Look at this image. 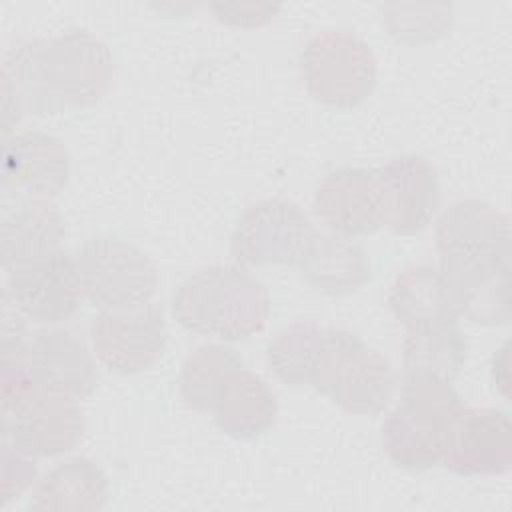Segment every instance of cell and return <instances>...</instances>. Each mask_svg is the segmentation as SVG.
<instances>
[{
	"label": "cell",
	"instance_id": "d4e9b609",
	"mask_svg": "<svg viewBox=\"0 0 512 512\" xmlns=\"http://www.w3.org/2000/svg\"><path fill=\"white\" fill-rule=\"evenodd\" d=\"M242 366V358L230 346L202 344L194 348L178 374L180 398L196 412H212L222 386Z\"/></svg>",
	"mask_w": 512,
	"mask_h": 512
},
{
	"label": "cell",
	"instance_id": "4316f807",
	"mask_svg": "<svg viewBox=\"0 0 512 512\" xmlns=\"http://www.w3.org/2000/svg\"><path fill=\"white\" fill-rule=\"evenodd\" d=\"M450 6H386L384 24L396 40L422 44L440 38L450 28Z\"/></svg>",
	"mask_w": 512,
	"mask_h": 512
},
{
	"label": "cell",
	"instance_id": "484cf974",
	"mask_svg": "<svg viewBox=\"0 0 512 512\" xmlns=\"http://www.w3.org/2000/svg\"><path fill=\"white\" fill-rule=\"evenodd\" d=\"M324 328L310 320L284 326L268 344V366L288 386H310Z\"/></svg>",
	"mask_w": 512,
	"mask_h": 512
},
{
	"label": "cell",
	"instance_id": "83f0119b",
	"mask_svg": "<svg viewBox=\"0 0 512 512\" xmlns=\"http://www.w3.org/2000/svg\"><path fill=\"white\" fill-rule=\"evenodd\" d=\"M36 478V456L4 440L2 450V504L20 498Z\"/></svg>",
	"mask_w": 512,
	"mask_h": 512
},
{
	"label": "cell",
	"instance_id": "9c48e42d",
	"mask_svg": "<svg viewBox=\"0 0 512 512\" xmlns=\"http://www.w3.org/2000/svg\"><path fill=\"white\" fill-rule=\"evenodd\" d=\"M2 430L4 440L24 452L52 458L80 442L84 416L76 398L36 386L16 404L2 408Z\"/></svg>",
	"mask_w": 512,
	"mask_h": 512
},
{
	"label": "cell",
	"instance_id": "7a4b0ae2",
	"mask_svg": "<svg viewBox=\"0 0 512 512\" xmlns=\"http://www.w3.org/2000/svg\"><path fill=\"white\" fill-rule=\"evenodd\" d=\"M464 406L452 382L404 376L402 396L384 418L380 440L392 464L404 470H428L442 462L452 420Z\"/></svg>",
	"mask_w": 512,
	"mask_h": 512
},
{
	"label": "cell",
	"instance_id": "5b68a950",
	"mask_svg": "<svg viewBox=\"0 0 512 512\" xmlns=\"http://www.w3.org/2000/svg\"><path fill=\"white\" fill-rule=\"evenodd\" d=\"M76 262L84 298L100 310L144 304L156 292V266L138 246L122 238H90L78 250Z\"/></svg>",
	"mask_w": 512,
	"mask_h": 512
},
{
	"label": "cell",
	"instance_id": "2e32d148",
	"mask_svg": "<svg viewBox=\"0 0 512 512\" xmlns=\"http://www.w3.org/2000/svg\"><path fill=\"white\" fill-rule=\"evenodd\" d=\"M26 362L38 388L82 400L96 390L92 352L66 330H40L28 340Z\"/></svg>",
	"mask_w": 512,
	"mask_h": 512
},
{
	"label": "cell",
	"instance_id": "5bb4252c",
	"mask_svg": "<svg viewBox=\"0 0 512 512\" xmlns=\"http://www.w3.org/2000/svg\"><path fill=\"white\" fill-rule=\"evenodd\" d=\"M314 210L334 234H374L384 226L376 170L344 166L326 174L314 192Z\"/></svg>",
	"mask_w": 512,
	"mask_h": 512
},
{
	"label": "cell",
	"instance_id": "603a6c76",
	"mask_svg": "<svg viewBox=\"0 0 512 512\" xmlns=\"http://www.w3.org/2000/svg\"><path fill=\"white\" fill-rule=\"evenodd\" d=\"M108 502V478L88 458H70L48 470L30 496L32 510H102Z\"/></svg>",
	"mask_w": 512,
	"mask_h": 512
},
{
	"label": "cell",
	"instance_id": "3957f363",
	"mask_svg": "<svg viewBox=\"0 0 512 512\" xmlns=\"http://www.w3.org/2000/svg\"><path fill=\"white\" fill-rule=\"evenodd\" d=\"M310 386L344 412L374 416L392 400L396 372L390 360L358 334L324 328Z\"/></svg>",
	"mask_w": 512,
	"mask_h": 512
},
{
	"label": "cell",
	"instance_id": "52a82bcc",
	"mask_svg": "<svg viewBox=\"0 0 512 512\" xmlns=\"http://www.w3.org/2000/svg\"><path fill=\"white\" fill-rule=\"evenodd\" d=\"M166 322L152 302L100 310L90 324L92 352L114 374L150 370L166 348Z\"/></svg>",
	"mask_w": 512,
	"mask_h": 512
},
{
	"label": "cell",
	"instance_id": "7402d4cb",
	"mask_svg": "<svg viewBox=\"0 0 512 512\" xmlns=\"http://www.w3.org/2000/svg\"><path fill=\"white\" fill-rule=\"evenodd\" d=\"M216 426L238 440L264 434L276 420L278 402L272 388L244 366L222 386L212 406Z\"/></svg>",
	"mask_w": 512,
	"mask_h": 512
},
{
	"label": "cell",
	"instance_id": "e0dca14e",
	"mask_svg": "<svg viewBox=\"0 0 512 512\" xmlns=\"http://www.w3.org/2000/svg\"><path fill=\"white\" fill-rule=\"evenodd\" d=\"M460 316L484 326L510 322V260H440Z\"/></svg>",
	"mask_w": 512,
	"mask_h": 512
},
{
	"label": "cell",
	"instance_id": "4fadbf2b",
	"mask_svg": "<svg viewBox=\"0 0 512 512\" xmlns=\"http://www.w3.org/2000/svg\"><path fill=\"white\" fill-rule=\"evenodd\" d=\"M440 260H510V220L476 198L448 206L436 220Z\"/></svg>",
	"mask_w": 512,
	"mask_h": 512
},
{
	"label": "cell",
	"instance_id": "6da1fadb",
	"mask_svg": "<svg viewBox=\"0 0 512 512\" xmlns=\"http://www.w3.org/2000/svg\"><path fill=\"white\" fill-rule=\"evenodd\" d=\"M172 314L190 332L238 342L264 330L270 296L244 266H206L176 288Z\"/></svg>",
	"mask_w": 512,
	"mask_h": 512
},
{
	"label": "cell",
	"instance_id": "30bf717a",
	"mask_svg": "<svg viewBox=\"0 0 512 512\" xmlns=\"http://www.w3.org/2000/svg\"><path fill=\"white\" fill-rule=\"evenodd\" d=\"M14 308L30 320L56 324L68 320L84 298L78 262L64 250L22 264L8 272Z\"/></svg>",
	"mask_w": 512,
	"mask_h": 512
},
{
	"label": "cell",
	"instance_id": "9a60e30c",
	"mask_svg": "<svg viewBox=\"0 0 512 512\" xmlns=\"http://www.w3.org/2000/svg\"><path fill=\"white\" fill-rule=\"evenodd\" d=\"M4 188L16 198H46L62 192L70 178V154L62 140L40 130L14 132L4 140Z\"/></svg>",
	"mask_w": 512,
	"mask_h": 512
},
{
	"label": "cell",
	"instance_id": "d6986e66",
	"mask_svg": "<svg viewBox=\"0 0 512 512\" xmlns=\"http://www.w3.org/2000/svg\"><path fill=\"white\" fill-rule=\"evenodd\" d=\"M296 268L306 284L330 296L352 294L372 278V264L360 244L316 228Z\"/></svg>",
	"mask_w": 512,
	"mask_h": 512
},
{
	"label": "cell",
	"instance_id": "ba28073f",
	"mask_svg": "<svg viewBox=\"0 0 512 512\" xmlns=\"http://www.w3.org/2000/svg\"><path fill=\"white\" fill-rule=\"evenodd\" d=\"M42 66L54 96L64 108H86L100 102L114 76L110 48L92 32L80 28L44 40Z\"/></svg>",
	"mask_w": 512,
	"mask_h": 512
},
{
	"label": "cell",
	"instance_id": "ac0fdd59",
	"mask_svg": "<svg viewBox=\"0 0 512 512\" xmlns=\"http://www.w3.org/2000/svg\"><path fill=\"white\" fill-rule=\"evenodd\" d=\"M44 38L18 42L4 58L2 66V130L4 136L26 114L52 116L64 110V104L54 96L44 66Z\"/></svg>",
	"mask_w": 512,
	"mask_h": 512
},
{
	"label": "cell",
	"instance_id": "44dd1931",
	"mask_svg": "<svg viewBox=\"0 0 512 512\" xmlns=\"http://www.w3.org/2000/svg\"><path fill=\"white\" fill-rule=\"evenodd\" d=\"M64 220L46 198H16L2 220V264L10 272L22 264L62 250Z\"/></svg>",
	"mask_w": 512,
	"mask_h": 512
},
{
	"label": "cell",
	"instance_id": "ffe728a7",
	"mask_svg": "<svg viewBox=\"0 0 512 512\" xmlns=\"http://www.w3.org/2000/svg\"><path fill=\"white\" fill-rule=\"evenodd\" d=\"M388 306L406 330L456 324L460 318L448 278L432 264L404 268L390 286Z\"/></svg>",
	"mask_w": 512,
	"mask_h": 512
},
{
	"label": "cell",
	"instance_id": "8992f818",
	"mask_svg": "<svg viewBox=\"0 0 512 512\" xmlns=\"http://www.w3.org/2000/svg\"><path fill=\"white\" fill-rule=\"evenodd\" d=\"M312 232L314 226L298 204L266 198L240 214L230 250L240 266H296Z\"/></svg>",
	"mask_w": 512,
	"mask_h": 512
},
{
	"label": "cell",
	"instance_id": "8fae6325",
	"mask_svg": "<svg viewBox=\"0 0 512 512\" xmlns=\"http://www.w3.org/2000/svg\"><path fill=\"white\" fill-rule=\"evenodd\" d=\"M442 464L460 476H496L512 466V424L504 410L462 406L450 424Z\"/></svg>",
	"mask_w": 512,
	"mask_h": 512
},
{
	"label": "cell",
	"instance_id": "cb8c5ba5",
	"mask_svg": "<svg viewBox=\"0 0 512 512\" xmlns=\"http://www.w3.org/2000/svg\"><path fill=\"white\" fill-rule=\"evenodd\" d=\"M468 360V340L456 324L410 328L402 340L406 376L452 382Z\"/></svg>",
	"mask_w": 512,
	"mask_h": 512
},
{
	"label": "cell",
	"instance_id": "7c38bea8",
	"mask_svg": "<svg viewBox=\"0 0 512 512\" xmlns=\"http://www.w3.org/2000/svg\"><path fill=\"white\" fill-rule=\"evenodd\" d=\"M384 226L400 236L424 230L440 206L436 168L416 154H400L376 170Z\"/></svg>",
	"mask_w": 512,
	"mask_h": 512
},
{
	"label": "cell",
	"instance_id": "277c9868",
	"mask_svg": "<svg viewBox=\"0 0 512 512\" xmlns=\"http://www.w3.org/2000/svg\"><path fill=\"white\" fill-rule=\"evenodd\" d=\"M300 76L314 100L334 108H354L372 94L378 66L362 38L344 30H324L304 44Z\"/></svg>",
	"mask_w": 512,
	"mask_h": 512
}]
</instances>
